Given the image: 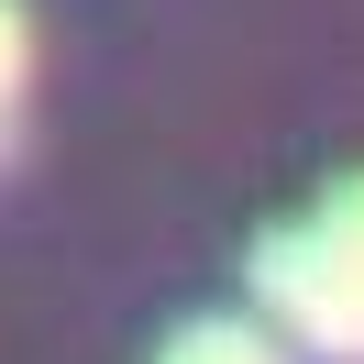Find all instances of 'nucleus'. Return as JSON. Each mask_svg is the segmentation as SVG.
Wrapping results in <instances>:
<instances>
[{
    "mask_svg": "<svg viewBox=\"0 0 364 364\" xmlns=\"http://www.w3.org/2000/svg\"><path fill=\"white\" fill-rule=\"evenodd\" d=\"M155 364H287V342H276L265 320H243V309H199V320L166 331Z\"/></svg>",
    "mask_w": 364,
    "mask_h": 364,
    "instance_id": "2",
    "label": "nucleus"
},
{
    "mask_svg": "<svg viewBox=\"0 0 364 364\" xmlns=\"http://www.w3.org/2000/svg\"><path fill=\"white\" fill-rule=\"evenodd\" d=\"M254 276V320L309 364H364V166L331 177L298 221L254 232L243 254Z\"/></svg>",
    "mask_w": 364,
    "mask_h": 364,
    "instance_id": "1",
    "label": "nucleus"
},
{
    "mask_svg": "<svg viewBox=\"0 0 364 364\" xmlns=\"http://www.w3.org/2000/svg\"><path fill=\"white\" fill-rule=\"evenodd\" d=\"M23 89H33V11H23V0H0V144H11Z\"/></svg>",
    "mask_w": 364,
    "mask_h": 364,
    "instance_id": "3",
    "label": "nucleus"
}]
</instances>
